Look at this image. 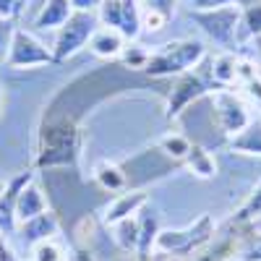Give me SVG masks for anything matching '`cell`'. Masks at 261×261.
I'll return each mask as SVG.
<instances>
[{
    "label": "cell",
    "mask_w": 261,
    "mask_h": 261,
    "mask_svg": "<svg viewBox=\"0 0 261 261\" xmlns=\"http://www.w3.org/2000/svg\"><path fill=\"white\" fill-rule=\"evenodd\" d=\"M134 71L123 65H105V68L73 79L65 84L60 94L45 107V118L37 136V160L39 170L50 167H68L79 160L81 149V118L89 107L102 102L115 89H128L130 84H144Z\"/></svg>",
    "instance_id": "1"
},
{
    "label": "cell",
    "mask_w": 261,
    "mask_h": 261,
    "mask_svg": "<svg viewBox=\"0 0 261 261\" xmlns=\"http://www.w3.org/2000/svg\"><path fill=\"white\" fill-rule=\"evenodd\" d=\"M204 58H206V45L201 39H172L160 45L149 55L144 73L151 81L183 76L193 68H199V63H204Z\"/></svg>",
    "instance_id": "2"
},
{
    "label": "cell",
    "mask_w": 261,
    "mask_h": 261,
    "mask_svg": "<svg viewBox=\"0 0 261 261\" xmlns=\"http://www.w3.org/2000/svg\"><path fill=\"white\" fill-rule=\"evenodd\" d=\"M214 222L209 214H201L196 222H191L183 230H160L157 241H154V251L160 253H172V256H183L191 258L196 251H201L214 235Z\"/></svg>",
    "instance_id": "3"
},
{
    "label": "cell",
    "mask_w": 261,
    "mask_h": 261,
    "mask_svg": "<svg viewBox=\"0 0 261 261\" xmlns=\"http://www.w3.org/2000/svg\"><path fill=\"white\" fill-rule=\"evenodd\" d=\"M99 29V18L92 11H73L71 18L58 29L55 34V45H53V55L55 63H65L68 58L79 55L86 45H89L92 34Z\"/></svg>",
    "instance_id": "4"
},
{
    "label": "cell",
    "mask_w": 261,
    "mask_h": 261,
    "mask_svg": "<svg viewBox=\"0 0 261 261\" xmlns=\"http://www.w3.org/2000/svg\"><path fill=\"white\" fill-rule=\"evenodd\" d=\"M191 18L220 47H232L238 42V32L243 29V8L235 3L214 11H191Z\"/></svg>",
    "instance_id": "5"
},
{
    "label": "cell",
    "mask_w": 261,
    "mask_h": 261,
    "mask_svg": "<svg viewBox=\"0 0 261 261\" xmlns=\"http://www.w3.org/2000/svg\"><path fill=\"white\" fill-rule=\"evenodd\" d=\"M217 92L214 81L209 76V68H193L183 76H178V81L170 86V97H167V118H178L186 107H191L193 102H199L201 97Z\"/></svg>",
    "instance_id": "6"
},
{
    "label": "cell",
    "mask_w": 261,
    "mask_h": 261,
    "mask_svg": "<svg viewBox=\"0 0 261 261\" xmlns=\"http://www.w3.org/2000/svg\"><path fill=\"white\" fill-rule=\"evenodd\" d=\"M212 118H214V125L220 128L225 136L241 134V130L253 120L243 97L230 92V89H217L212 94Z\"/></svg>",
    "instance_id": "7"
},
{
    "label": "cell",
    "mask_w": 261,
    "mask_h": 261,
    "mask_svg": "<svg viewBox=\"0 0 261 261\" xmlns=\"http://www.w3.org/2000/svg\"><path fill=\"white\" fill-rule=\"evenodd\" d=\"M97 18L102 27L120 32L128 42H136L141 34V8L136 0H102Z\"/></svg>",
    "instance_id": "8"
},
{
    "label": "cell",
    "mask_w": 261,
    "mask_h": 261,
    "mask_svg": "<svg viewBox=\"0 0 261 261\" xmlns=\"http://www.w3.org/2000/svg\"><path fill=\"white\" fill-rule=\"evenodd\" d=\"M6 63L11 68H39V65H55V55L50 47H45L42 42L27 32V29H16L13 39H11V47L6 55Z\"/></svg>",
    "instance_id": "9"
},
{
    "label": "cell",
    "mask_w": 261,
    "mask_h": 261,
    "mask_svg": "<svg viewBox=\"0 0 261 261\" xmlns=\"http://www.w3.org/2000/svg\"><path fill=\"white\" fill-rule=\"evenodd\" d=\"M146 204H149V199H146L144 191H125V193L115 196V199L107 204V209H105V222L113 227V225H118L120 220L136 217Z\"/></svg>",
    "instance_id": "10"
},
{
    "label": "cell",
    "mask_w": 261,
    "mask_h": 261,
    "mask_svg": "<svg viewBox=\"0 0 261 261\" xmlns=\"http://www.w3.org/2000/svg\"><path fill=\"white\" fill-rule=\"evenodd\" d=\"M42 212H47V199L42 193V188L34 180H29L18 191V199H16V225H24V222L34 220Z\"/></svg>",
    "instance_id": "11"
},
{
    "label": "cell",
    "mask_w": 261,
    "mask_h": 261,
    "mask_svg": "<svg viewBox=\"0 0 261 261\" xmlns=\"http://www.w3.org/2000/svg\"><path fill=\"white\" fill-rule=\"evenodd\" d=\"M29 180H32V172H21V175H16L6 186V191L0 193V232H13L16 230V199H18V191Z\"/></svg>",
    "instance_id": "12"
},
{
    "label": "cell",
    "mask_w": 261,
    "mask_h": 261,
    "mask_svg": "<svg viewBox=\"0 0 261 261\" xmlns=\"http://www.w3.org/2000/svg\"><path fill=\"white\" fill-rule=\"evenodd\" d=\"M125 45H128V39L120 32L99 24V29L92 34V39H89V45H86V47H89L97 58H102V60H118Z\"/></svg>",
    "instance_id": "13"
},
{
    "label": "cell",
    "mask_w": 261,
    "mask_h": 261,
    "mask_svg": "<svg viewBox=\"0 0 261 261\" xmlns=\"http://www.w3.org/2000/svg\"><path fill=\"white\" fill-rule=\"evenodd\" d=\"M73 8H71V0H45L42 8L34 16V27L37 29H60L65 21L71 18Z\"/></svg>",
    "instance_id": "14"
},
{
    "label": "cell",
    "mask_w": 261,
    "mask_h": 261,
    "mask_svg": "<svg viewBox=\"0 0 261 261\" xmlns=\"http://www.w3.org/2000/svg\"><path fill=\"white\" fill-rule=\"evenodd\" d=\"M238 63H241V58L230 50H222L220 55H214L209 60V76H212L217 89H225L230 84H238Z\"/></svg>",
    "instance_id": "15"
},
{
    "label": "cell",
    "mask_w": 261,
    "mask_h": 261,
    "mask_svg": "<svg viewBox=\"0 0 261 261\" xmlns=\"http://www.w3.org/2000/svg\"><path fill=\"white\" fill-rule=\"evenodd\" d=\"M21 227V238H24L27 243H42V241H50V238L58 232V217L53 212H42L37 214L34 220L18 225Z\"/></svg>",
    "instance_id": "16"
},
{
    "label": "cell",
    "mask_w": 261,
    "mask_h": 261,
    "mask_svg": "<svg viewBox=\"0 0 261 261\" xmlns=\"http://www.w3.org/2000/svg\"><path fill=\"white\" fill-rule=\"evenodd\" d=\"M230 149L238 154H248V157H261V118L251 120L241 134L230 136Z\"/></svg>",
    "instance_id": "17"
},
{
    "label": "cell",
    "mask_w": 261,
    "mask_h": 261,
    "mask_svg": "<svg viewBox=\"0 0 261 261\" xmlns=\"http://www.w3.org/2000/svg\"><path fill=\"white\" fill-rule=\"evenodd\" d=\"M183 165L193 172L196 178H204V180H206V178H214V175H217V160L209 154L204 146H199V144H191Z\"/></svg>",
    "instance_id": "18"
},
{
    "label": "cell",
    "mask_w": 261,
    "mask_h": 261,
    "mask_svg": "<svg viewBox=\"0 0 261 261\" xmlns=\"http://www.w3.org/2000/svg\"><path fill=\"white\" fill-rule=\"evenodd\" d=\"M94 180H97L99 188L110 191V193L125 191V188H128V175H125V170H123L120 165H113V162H99V165L94 167Z\"/></svg>",
    "instance_id": "19"
},
{
    "label": "cell",
    "mask_w": 261,
    "mask_h": 261,
    "mask_svg": "<svg viewBox=\"0 0 261 261\" xmlns=\"http://www.w3.org/2000/svg\"><path fill=\"white\" fill-rule=\"evenodd\" d=\"M113 227H115V235L113 238H115L118 248L125 251V253H136V248H139V220H136V217L120 220Z\"/></svg>",
    "instance_id": "20"
},
{
    "label": "cell",
    "mask_w": 261,
    "mask_h": 261,
    "mask_svg": "<svg viewBox=\"0 0 261 261\" xmlns=\"http://www.w3.org/2000/svg\"><path fill=\"white\" fill-rule=\"evenodd\" d=\"M149 50H144L141 45H136V42H128V45L123 47V53H120V65L123 68H128V71H134V73H144V68H146V63H149Z\"/></svg>",
    "instance_id": "21"
},
{
    "label": "cell",
    "mask_w": 261,
    "mask_h": 261,
    "mask_svg": "<svg viewBox=\"0 0 261 261\" xmlns=\"http://www.w3.org/2000/svg\"><path fill=\"white\" fill-rule=\"evenodd\" d=\"M188 149H191V141L183 134H167L160 141V151L165 157H170L172 162H183L186 154H188Z\"/></svg>",
    "instance_id": "22"
},
{
    "label": "cell",
    "mask_w": 261,
    "mask_h": 261,
    "mask_svg": "<svg viewBox=\"0 0 261 261\" xmlns=\"http://www.w3.org/2000/svg\"><path fill=\"white\" fill-rule=\"evenodd\" d=\"M235 217H238L241 222H253V225L261 220V180H258L256 188L251 191V196L246 199V204L235 212Z\"/></svg>",
    "instance_id": "23"
},
{
    "label": "cell",
    "mask_w": 261,
    "mask_h": 261,
    "mask_svg": "<svg viewBox=\"0 0 261 261\" xmlns=\"http://www.w3.org/2000/svg\"><path fill=\"white\" fill-rule=\"evenodd\" d=\"M167 21H170V16L157 8H141V32H151V34L162 32L167 27Z\"/></svg>",
    "instance_id": "24"
},
{
    "label": "cell",
    "mask_w": 261,
    "mask_h": 261,
    "mask_svg": "<svg viewBox=\"0 0 261 261\" xmlns=\"http://www.w3.org/2000/svg\"><path fill=\"white\" fill-rule=\"evenodd\" d=\"M32 261H63L65 256H63V248L53 241H42V243H34L32 246Z\"/></svg>",
    "instance_id": "25"
},
{
    "label": "cell",
    "mask_w": 261,
    "mask_h": 261,
    "mask_svg": "<svg viewBox=\"0 0 261 261\" xmlns=\"http://www.w3.org/2000/svg\"><path fill=\"white\" fill-rule=\"evenodd\" d=\"M243 32L251 37H261V0L243 8Z\"/></svg>",
    "instance_id": "26"
},
{
    "label": "cell",
    "mask_w": 261,
    "mask_h": 261,
    "mask_svg": "<svg viewBox=\"0 0 261 261\" xmlns=\"http://www.w3.org/2000/svg\"><path fill=\"white\" fill-rule=\"evenodd\" d=\"M241 92L246 105H253L256 110H261V76H253L246 84H241Z\"/></svg>",
    "instance_id": "27"
},
{
    "label": "cell",
    "mask_w": 261,
    "mask_h": 261,
    "mask_svg": "<svg viewBox=\"0 0 261 261\" xmlns=\"http://www.w3.org/2000/svg\"><path fill=\"white\" fill-rule=\"evenodd\" d=\"M13 32H16V27L11 24V18H0V58H6V55H8Z\"/></svg>",
    "instance_id": "28"
},
{
    "label": "cell",
    "mask_w": 261,
    "mask_h": 261,
    "mask_svg": "<svg viewBox=\"0 0 261 261\" xmlns=\"http://www.w3.org/2000/svg\"><path fill=\"white\" fill-rule=\"evenodd\" d=\"M24 11L21 0H0V18H13Z\"/></svg>",
    "instance_id": "29"
},
{
    "label": "cell",
    "mask_w": 261,
    "mask_h": 261,
    "mask_svg": "<svg viewBox=\"0 0 261 261\" xmlns=\"http://www.w3.org/2000/svg\"><path fill=\"white\" fill-rule=\"evenodd\" d=\"M235 0H191L193 11H214V8H225V6H232Z\"/></svg>",
    "instance_id": "30"
},
{
    "label": "cell",
    "mask_w": 261,
    "mask_h": 261,
    "mask_svg": "<svg viewBox=\"0 0 261 261\" xmlns=\"http://www.w3.org/2000/svg\"><path fill=\"white\" fill-rule=\"evenodd\" d=\"M146 8H157L162 13H167L172 18V13H175V0H144Z\"/></svg>",
    "instance_id": "31"
},
{
    "label": "cell",
    "mask_w": 261,
    "mask_h": 261,
    "mask_svg": "<svg viewBox=\"0 0 261 261\" xmlns=\"http://www.w3.org/2000/svg\"><path fill=\"white\" fill-rule=\"evenodd\" d=\"M99 3L102 0H71V8L73 11H92V13H97Z\"/></svg>",
    "instance_id": "32"
},
{
    "label": "cell",
    "mask_w": 261,
    "mask_h": 261,
    "mask_svg": "<svg viewBox=\"0 0 261 261\" xmlns=\"http://www.w3.org/2000/svg\"><path fill=\"white\" fill-rule=\"evenodd\" d=\"M0 261H18L16 253H13V248L3 241V232H0Z\"/></svg>",
    "instance_id": "33"
},
{
    "label": "cell",
    "mask_w": 261,
    "mask_h": 261,
    "mask_svg": "<svg viewBox=\"0 0 261 261\" xmlns=\"http://www.w3.org/2000/svg\"><path fill=\"white\" fill-rule=\"evenodd\" d=\"M253 3H258V0H235V6H241V8H246V6H253Z\"/></svg>",
    "instance_id": "34"
},
{
    "label": "cell",
    "mask_w": 261,
    "mask_h": 261,
    "mask_svg": "<svg viewBox=\"0 0 261 261\" xmlns=\"http://www.w3.org/2000/svg\"><path fill=\"white\" fill-rule=\"evenodd\" d=\"M0 115H3V89H0Z\"/></svg>",
    "instance_id": "35"
},
{
    "label": "cell",
    "mask_w": 261,
    "mask_h": 261,
    "mask_svg": "<svg viewBox=\"0 0 261 261\" xmlns=\"http://www.w3.org/2000/svg\"><path fill=\"white\" fill-rule=\"evenodd\" d=\"M6 186H8L6 180H0V193H3V191H6Z\"/></svg>",
    "instance_id": "36"
},
{
    "label": "cell",
    "mask_w": 261,
    "mask_h": 261,
    "mask_svg": "<svg viewBox=\"0 0 261 261\" xmlns=\"http://www.w3.org/2000/svg\"><path fill=\"white\" fill-rule=\"evenodd\" d=\"M256 227H258V230H261V220H258V222H256Z\"/></svg>",
    "instance_id": "37"
},
{
    "label": "cell",
    "mask_w": 261,
    "mask_h": 261,
    "mask_svg": "<svg viewBox=\"0 0 261 261\" xmlns=\"http://www.w3.org/2000/svg\"><path fill=\"white\" fill-rule=\"evenodd\" d=\"M21 3H24V6H27V3H29V0H21Z\"/></svg>",
    "instance_id": "38"
},
{
    "label": "cell",
    "mask_w": 261,
    "mask_h": 261,
    "mask_svg": "<svg viewBox=\"0 0 261 261\" xmlns=\"http://www.w3.org/2000/svg\"><path fill=\"white\" fill-rule=\"evenodd\" d=\"M113 261H118V258H113Z\"/></svg>",
    "instance_id": "39"
}]
</instances>
